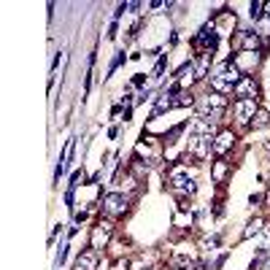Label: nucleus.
Listing matches in <instances>:
<instances>
[{
	"mask_svg": "<svg viewBox=\"0 0 270 270\" xmlns=\"http://www.w3.org/2000/svg\"><path fill=\"white\" fill-rule=\"evenodd\" d=\"M127 206H130V197L122 195V192H108V195L103 197V211L108 216H124Z\"/></svg>",
	"mask_w": 270,
	"mask_h": 270,
	"instance_id": "nucleus-1",
	"label": "nucleus"
},
{
	"mask_svg": "<svg viewBox=\"0 0 270 270\" xmlns=\"http://www.w3.org/2000/svg\"><path fill=\"white\" fill-rule=\"evenodd\" d=\"M233 95L238 100H257L259 98V86L254 81V76H243V79L233 86Z\"/></svg>",
	"mask_w": 270,
	"mask_h": 270,
	"instance_id": "nucleus-2",
	"label": "nucleus"
},
{
	"mask_svg": "<svg viewBox=\"0 0 270 270\" xmlns=\"http://www.w3.org/2000/svg\"><path fill=\"white\" fill-rule=\"evenodd\" d=\"M259 111V105H257V100H235L233 103V114H235V119L240 122V124H252V119H254V114Z\"/></svg>",
	"mask_w": 270,
	"mask_h": 270,
	"instance_id": "nucleus-3",
	"label": "nucleus"
},
{
	"mask_svg": "<svg viewBox=\"0 0 270 270\" xmlns=\"http://www.w3.org/2000/svg\"><path fill=\"white\" fill-rule=\"evenodd\" d=\"M259 60H262V54H259V52H238L233 57V62H235V68L240 73H252L254 68L259 65Z\"/></svg>",
	"mask_w": 270,
	"mask_h": 270,
	"instance_id": "nucleus-4",
	"label": "nucleus"
},
{
	"mask_svg": "<svg viewBox=\"0 0 270 270\" xmlns=\"http://www.w3.org/2000/svg\"><path fill=\"white\" fill-rule=\"evenodd\" d=\"M235 146V135H233V130H221V132H216V138H214V154L221 160L224 154Z\"/></svg>",
	"mask_w": 270,
	"mask_h": 270,
	"instance_id": "nucleus-5",
	"label": "nucleus"
},
{
	"mask_svg": "<svg viewBox=\"0 0 270 270\" xmlns=\"http://www.w3.org/2000/svg\"><path fill=\"white\" fill-rule=\"evenodd\" d=\"M111 221H100L98 227L92 230V246L89 249H95V252H100V249L108 243V238H111Z\"/></svg>",
	"mask_w": 270,
	"mask_h": 270,
	"instance_id": "nucleus-6",
	"label": "nucleus"
},
{
	"mask_svg": "<svg viewBox=\"0 0 270 270\" xmlns=\"http://www.w3.org/2000/svg\"><path fill=\"white\" fill-rule=\"evenodd\" d=\"M176 98H178V95H170V92L160 95V98H157V105L151 108V119H157L160 114H168L170 108H176Z\"/></svg>",
	"mask_w": 270,
	"mask_h": 270,
	"instance_id": "nucleus-7",
	"label": "nucleus"
},
{
	"mask_svg": "<svg viewBox=\"0 0 270 270\" xmlns=\"http://www.w3.org/2000/svg\"><path fill=\"white\" fill-rule=\"evenodd\" d=\"M95 267H98V252H95V249L79 254V259H76V270H95Z\"/></svg>",
	"mask_w": 270,
	"mask_h": 270,
	"instance_id": "nucleus-8",
	"label": "nucleus"
},
{
	"mask_svg": "<svg viewBox=\"0 0 270 270\" xmlns=\"http://www.w3.org/2000/svg\"><path fill=\"white\" fill-rule=\"evenodd\" d=\"M240 38H243V41H240V52H259L262 49V38L257 33H243Z\"/></svg>",
	"mask_w": 270,
	"mask_h": 270,
	"instance_id": "nucleus-9",
	"label": "nucleus"
},
{
	"mask_svg": "<svg viewBox=\"0 0 270 270\" xmlns=\"http://www.w3.org/2000/svg\"><path fill=\"white\" fill-rule=\"evenodd\" d=\"M227 173H230V165L224 160H216L214 165H211V178L216 181V184H224V178H227Z\"/></svg>",
	"mask_w": 270,
	"mask_h": 270,
	"instance_id": "nucleus-10",
	"label": "nucleus"
},
{
	"mask_svg": "<svg viewBox=\"0 0 270 270\" xmlns=\"http://www.w3.org/2000/svg\"><path fill=\"white\" fill-rule=\"evenodd\" d=\"M265 230V219H259V216H254L252 221L246 224V230H243V238H254V235H259Z\"/></svg>",
	"mask_w": 270,
	"mask_h": 270,
	"instance_id": "nucleus-11",
	"label": "nucleus"
},
{
	"mask_svg": "<svg viewBox=\"0 0 270 270\" xmlns=\"http://www.w3.org/2000/svg\"><path fill=\"white\" fill-rule=\"evenodd\" d=\"M208 62H211V54H200L197 60L192 62V65H195V76H197V79H206V76H208Z\"/></svg>",
	"mask_w": 270,
	"mask_h": 270,
	"instance_id": "nucleus-12",
	"label": "nucleus"
},
{
	"mask_svg": "<svg viewBox=\"0 0 270 270\" xmlns=\"http://www.w3.org/2000/svg\"><path fill=\"white\" fill-rule=\"evenodd\" d=\"M252 127H254V130H262V127H270V111H265V108H259V111L254 114V119H252Z\"/></svg>",
	"mask_w": 270,
	"mask_h": 270,
	"instance_id": "nucleus-13",
	"label": "nucleus"
},
{
	"mask_svg": "<svg viewBox=\"0 0 270 270\" xmlns=\"http://www.w3.org/2000/svg\"><path fill=\"white\" fill-rule=\"evenodd\" d=\"M249 16L254 19V22H259V19H265V3H249Z\"/></svg>",
	"mask_w": 270,
	"mask_h": 270,
	"instance_id": "nucleus-14",
	"label": "nucleus"
},
{
	"mask_svg": "<svg viewBox=\"0 0 270 270\" xmlns=\"http://www.w3.org/2000/svg\"><path fill=\"white\" fill-rule=\"evenodd\" d=\"M259 38H270V16H265V19H259L257 22V30H254Z\"/></svg>",
	"mask_w": 270,
	"mask_h": 270,
	"instance_id": "nucleus-15",
	"label": "nucleus"
},
{
	"mask_svg": "<svg viewBox=\"0 0 270 270\" xmlns=\"http://www.w3.org/2000/svg\"><path fill=\"white\" fill-rule=\"evenodd\" d=\"M176 105L178 108H189V105H195V98H192V92H181L176 98Z\"/></svg>",
	"mask_w": 270,
	"mask_h": 270,
	"instance_id": "nucleus-16",
	"label": "nucleus"
},
{
	"mask_svg": "<svg viewBox=\"0 0 270 270\" xmlns=\"http://www.w3.org/2000/svg\"><path fill=\"white\" fill-rule=\"evenodd\" d=\"M221 243V235L216 233V235H211V238H206L202 240V252H214V249Z\"/></svg>",
	"mask_w": 270,
	"mask_h": 270,
	"instance_id": "nucleus-17",
	"label": "nucleus"
},
{
	"mask_svg": "<svg viewBox=\"0 0 270 270\" xmlns=\"http://www.w3.org/2000/svg\"><path fill=\"white\" fill-rule=\"evenodd\" d=\"M165 65H168V57H160V62L154 65V71H151V79H162V73H165Z\"/></svg>",
	"mask_w": 270,
	"mask_h": 270,
	"instance_id": "nucleus-18",
	"label": "nucleus"
},
{
	"mask_svg": "<svg viewBox=\"0 0 270 270\" xmlns=\"http://www.w3.org/2000/svg\"><path fill=\"white\" fill-rule=\"evenodd\" d=\"M79 181H84V170H73L71 173V184H68V187L76 189V187H79Z\"/></svg>",
	"mask_w": 270,
	"mask_h": 270,
	"instance_id": "nucleus-19",
	"label": "nucleus"
},
{
	"mask_svg": "<svg viewBox=\"0 0 270 270\" xmlns=\"http://www.w3.org/2000/svg\"><path fill=\"white\" fill-rule=\"evenodd\" d=\"M73 197H76V189L68 187V192H65V206H68V211H73Z\"/></svg>",
	"mask_w": 270,
	"mask_h": 270,
	"instance_id": "nucleus-20",
	"label": "nucleus"
},
{
	"mask_svg": "<svg viewBox=\"0 0 270 270\" xmlns=\"http://www.w3.org/2000/svg\"><path fill=\"white\" fill-rule=\"evenodd\" d=\"M122 62H124V52H117V60H114V62H111V68H108V76H111L114 71H117V68H119Z\"/></svg>",
	"mask_w": 270,
	"mask_h": 270,
	"instance_id": "nucleus-21",
	"label": "nucleus"
},
{
	"mask_svg": "<svg viewBox=\"0 0 270 270\" xmlns=\"http://www.w3.org/2000/svg\"><path fill=\"white\" fill-rule=\"evenodd\" d=\"M227 257H230L227 252H224V254H219V257H216V262H214V270H221V267H224V262H227Z\"/></svg>",
	"mask_w": 270,
	"mask_h": 270,
	"instance_id": "nucleus-22",
	"label": "nucleus"
},
{
	"mask_svg": "<svg viewBox=\"0 0 270 270\" xmlns=\"http://www.w3.org/2000/svg\"><path fill=\"white\" fill-rule=\"evenodd\" d=\"M132 84H135V86H143V84H146V76H143V73H135Z\"/></svg>",
	"mask_w": 270,
	"mask_h": 270,
	"instance_id": "nucleus-23",
	"label": "nucleus"
},
{
	"mask_svg": "<svg viewBox=\"0 0 270 270\" xmlns=\"http://www.w3.org/2000/svg\"><path fill=\"white\" fill-rule=\"evenodd\" d=\"M117 33H119V25H117V22H114V25L108 27V38H117Z\"/></svg>",
	"mask_w": 270,
	"mask_h": 270,
	"instance_id": "nucleus-24",
	"label": "nucleus"
},
{
	"mask_svg": "<svg viewBox=\"0 0 270 270\" xmlns=\"http://www.w3.org/2000/svg\"><path fill=\"white\" fill-rule=\"evenodd\" d=\"M249 202H252V206H257V202H262V197H259V195H252V197H249Z\"/></svg>",
	"mask_w": 270,
	"mask_h": 270,
	"instance_id": "nucleus-25",
	"label": "nucleus"
},
{
	"mask_svg": "<svg viewBox=\"0 0 270 270\" xmlns=\"http://www.w3.org/2000/svg\"><path fill=\"white\" fill-rule=\"evenodd\" d=\"M262 233H265V238H267V243H270V221H265V230H262Z\"/></svg>",
	"mask_w": 270,
	"mask_h": 270,
	"instance_id": "nucleus-26",
	"label": "nucleus"
},
{
	"mask_svg": "<svg viewBox=\"0 0 270 270\" xmlns=\"http://www.w3.org/2000/svg\"><path fill=\"white\" fill-rule=\"evenodd\" d=\"M265 151H267V154H270V141H267V143H265Z\"/></svg>",
	"mask_w": 270,
	"mask_h": 270,
	"instance_id": "nucleus-27",
	"label": "nucleus"
}]
</instances>
